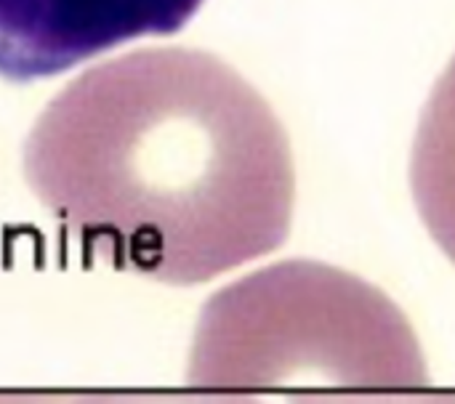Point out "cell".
Masks as SVG:
<instances>
[{
	"instance_id": "cell-1",
	"label": "cell",
	"mask_w": 455,
	"mask_h": 404,
	"mask_svg": "<svg viewBox=\"0 0 455 404\" xmlns=\"http://www.w3.org/2000/svg\"><path fill=\"white\" fill-rule=\"evenodd\" d=\"M24 178L83 248L168 285L277 250L296 200L283 123L195 48L133 51L72 80L24 141Z\"/></svg>"
},
{
	"instance_id": "cell-2",
	"label": "cell",
	"mask_w": 455,
	"mask_h": 404,
	"mask_svg": "<svg viewBox=\"0 0 455 404\" xmlns=\"http://www.w3.org/2000/svg\"><path fill=\"white\" fill-rule=\"evenodd\" d=\"M205 0H0V77L35 83L139 37L184 29Z\"/></svg>"
}]
</instances>
